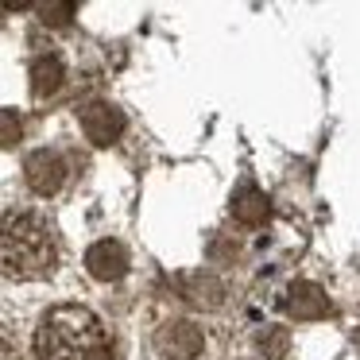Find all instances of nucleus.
Here are the masks:
<instances>
[{
  "mask_svg": "<svg viewBox=\"0 0 360 360\" xmlns=\"http://www.w3.org/2000/svg\"><path fill=\"white\" fill-rule=\"evenodd\" d=\"M43 16H47L43 24H58V27H63L66 16H74V4H55V8L47 4V8H43Z\"/></svg>",
  "mask_w": 360,
  "mask_h": 360,
  "instance_id": "nucleus-11",
  "label": "nucleus"
},
{
  "mask_svg": "<svg viewBox=\"0 0 360 360\" xmlns=\"http://www.w3.org/2000/svg\"><path fill=\"white\" fill-rule=\"evenodd\" d=\"M233 217L244 221V225H264V221H267V198L259 194L252 182L236 190V198H233Z\"/></svg>",
  "mask_w": 360,
  "mask_h": 360,
  "instance_id": "nucleus-9",
  "label": "nucleus"
},
{
  "mask_svg": "<svg viewBox=\"0 0 360 360\" xmlns=\"http://www.w3.org/2000/svg\"><path fill=\"white\" fill-rule=\"evenodd\" d=\"M63 63H58V55H51V51H43V55H35L32 63V94L35 97H51L63 89Z\"/></svg>",
  "mask_w": 360,
  "mask_h": 360,
  "instance_id": "nucleus-8",
  "label": "nucleus"
},
{
  "mask_svg": "<svg viewBox=\"0 0 360 360\" xmlns=\"http://www.w3.org/2000/svg\"><path fill=\"white\" fill-rule=\"evenodd\" d=\"M35 356L39 360H117L105 321L89 306L63 302L51 306L35 329Z\"/></svg>",
  "mask_w": 360,
  "mask_h": 360,
  "instance_id": "nucleus-1",
  "label": "nucleus"
},
{
  "mask_svg": "<svg viewBox=\"0 0 360 360\" xmlns=\"http://www.w3.org/2000/svg\"><path fill=\"white\" fill-rule=\"evenodd\" d=\"M4 143H16V112H4Z\"/></svg>",
  "mask_w": 360,
  "mask_h": 360,
  "instance_id": "nucleus-12",
  "label": "nucleus"
},
{
  "mask_svg": "<svg viewBox=\"0 0 360 360\" xmlns=\"http://www.w3.org/2000/svg\"><path fill=\"white\" fill-rule=\"evenodd\" d=\"M86 271L94 275V279H101V283L120 279V275L128 271V248H124L120 240H112V236L89 244V252H86Z\"/></svg>",
  "mask_w": 360,
  "mask_h": 360,
  "instance_id": "nucleus-6",
  "label": "nucleus"
},
{
  "mask_svg": "<svg viewBox=\"0 0 360 360\" xmlns=\"http://www.w3.org/2000/svg\"><path fill=\"white\" fill-rule=\"evenodd\" d=\"M24 179H27V186H32L39 198L58 194V190H63V182H66L63 155H58V151H32V155H27V163H24Z\"/></svg>",
  "mask_w": 360,
  "mask_h": 360,
  "instance_id": "nucleus-4",
  "label": "nucleus"
},
{
  "mask_svg": "<svg viewBox=\"0 0 360 360\" xmlns=\"http://www.w3.org/2000/svg\"><path fill=\"white\" fill-rule=\"evenodd\" d=\"M82 132H86V140L94 143V148H109V143L124 132V117H120V109H112V105L94 101V105L82 109Z\"/></svg>",
  "mask_w": 360,
  "mask_h": 360,
  "instance_id": "nucleus-5",
  "label": "nucleus"
},
{
  "mask_svg": "<svg viewBox=\"0 0 360 360\" xmlns=\"http://www.w3.org/2000/svg\"><path fill=\"white\" fill-rule=\"evenodd\" d=\"M259 349H264L271 360H279L283 352H287V333H283V329H267V333L259 337Z\"/></svg>",
  "mask_w": 360,
  "mask_h": 360,
  "instance_id": "nucleus-10",
  "label": "nucleus"
},
{
  "mask_svg": "<svg viewBox=\"0 0 360 360\" xmlns=\"http://www.w3.org/2000/svg\"><path fill=\"white\" fill-rule=\"evenodd\" d=\"M155 349L167 360H194L205 349V337L194 321H167L155 333Z\"/></svg>",
  "mask_w": 360,
  "mask_h": 360,
  "instance_id": "nucleus-3",
  "label": "nucleus"
},
{
  "mask_svg": "<svg viewBox=\"0 0 360 360\" xmlns=\"http://www.w3.org/2000/svg\"><path fill=\"white\" fill-rule=\"evenodd\" d=\"M58 267V236L39 213L4 210V275L51 279Z\"/></svg>",
  "mask_w": 360,
  "mask_h": 360,
  "instance_id": "nucleus-2",
  "label": "nucleus"
},
{
  "mask_svg": "<svg viewBox=\"0 0 360 360\" xmlns=\"http://www.w3.org/2000/svg\"><path fill=\"white\" fill-rule=\"evenodd\" d=\"M287 306H290V314L302 318V321H314V318H326L329 314V298H326V290H321L318 283H295Z\"/></svg>",
  "mask_w": 360,
  "mask_h": 360,
  "instance_id": "nucleus-7",
  "label": "nucleus"
}]
</instances>
